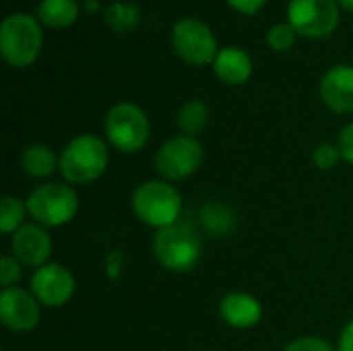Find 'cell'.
<instances>
[{
  "instance_id": "5",
  "label": "cell",
  "mask_w": 353,
  "mask_h": 351,
  "mask_svg": "<svg viewBox=\"0 0 353 351\" xmlns=\"http://www.w3.org/2000/svg\"><path fill=\"white\" fill-rule=\"evenodd\" d=\"M103 130L110 147L130 155L147 147L151 137V122L147 112L139 103L120 101L108 110Z\"/></svg>"
},
{
  "instance_id": "27",
  "label": "cell",
  "mask_w": 353,
  "mask_h": 351,
  "mask_svg": "<svg viewBox=\"0 0 353 351\" xmlns=\"http://www.w3.org/2000/svg\"><path fill=\"white\" fill-rule=\"evenodd\" d=\"M228 4L242 14H256L267 4V0H228Z\"/></svg>"
},
{
  "instance_id": "26",
  "label": "cell",
  "mask_w": 353,
  "mask_h": 351,
  "mask_svg": "<svg viewBox=\"0 0 353 351\" xmlns=\"http://www.w3.org/2000/svg\"><path fill=\"white\" fill-rule=\"evenodd\" d=\"M337 147L341 151V157L345 163L353 166V122L345 124L337 137Z\"/></svg>"
},
{
  "instance_id": "3",
  "label": "cell",
  "mask_w": 353,
  "mask_h": 351,
  "mask_svg": "<svg viewBox=\"0 0 353 351\" xmlns=\"http://www.w3.org/2000/svg\"><path fill=\"white\" fill-rule=\"evenodd\" d=\"M153 254L165 271L188 273L203 257V242L196 228L180 219L163 230H157L153 238Z\"/></svg>"
},
{
  "instance_id": "2",
  "label": "cell",
  "mask_w": 353,
  "mask_h": 351,
  "mask_svg": "<svg viewBox=\"0 0 353 351\" xmlns=\"http://www.w3.org/2000/svg\"><path fill=\"white\" fill-rule=\"evenodd\" d=\"M130 209L137 219L149 228L163 230L182 215V194L180 190L161 178L141 182L130 194Z\"/></svg>"
},
{
  "instance_id": "12",
  "label": "cell",
  "mask_w": 353,
  "mask_h": 351,
  "mask_svg": "<svg viewBox=\"0 0 353 351\" xmlns=\"http://www.w3.org/2000/svg\"><path fill=\"white\" fill-rule=\"evenodd\" d=\"M8 248L23 267H31L33 271L52 263L50 257L54 252V242L52 236L48 232V228L39 225V223H25L21 230H17L10 236Z\"/></svg>"
},
{
  "instance_id": "7",
  "label": "cell",
  "mask_w": 353,
  "mask_h": 351,
  "mask_svg": "<svg viewBox=\"0 0 353 351\" xmlns=\"http://www.w3.org/2000/svg\"><path fill=\"white\" fill-rule=\"evenodd\" d=\"M205 159V149L199 139L176 134L168 139L155 153L153 168L165 182H182L199 172Z\"/></svg>"
},
{
  "instance_id": "16",
  "label": "cell",
  "mask_w": 353,
  "mask_h": 351,
  "mask_svg": "<svg viewBox=\"0 0 353 351\" xmlns=\"http://www.w3.org/2000/svg\"><path fill=\"white\" fill-rule=\"evenodd\" d=\"M21 170L31 180H48L60 172V155H56L50 145L31 143L21 153Z\"/></svg>"
},
{
  "instance_id": "20",
  "label": "cell",
  "mask_w": 353,
  "mask_h": 351,
  "mask_svg": "<svg viewBox=\"0 0 353 351\" xmlns=\"http://www.w3.org/2000/svg\"><path fill=\"white\" fill-rule=\"evenodd\" d=\"M201 221L211 236H228L236 225L234 211L223 203H207L201 209Z\"/></svg>"
},
{
  "instance_id": "28",
  "label": "cell",
  "mask_w": 353,
  "mask_h": 351,
  "mask_svg": "<svg viewBox=\"0 0 353 351\" xmlns=\"http://www.w3.org/2000/svg\"><path fill=\"white\" fill-rule=\"evenodd\" d=\"M337 351H353V319L341 329V333H339Z\"/></svg>"
},
{
  "instance_id": "21",
  "label": "cell",
  "mask_w": 353,
  "mask_h": 351,
  "mask_svg": "<svg viewBox=\"0 0 353 351\" xmlns=\"http://www.w3.org/2000/svg\"><path fill=\"white\" fill-rule=\"evenodd\" d=\"M29 217L27 201L6 194L0 203V232L4 236H12L17 230L25 225V219Z\"/></svg>"
},
{
  "instance_id": "29",
  "label": "cell",
  "mask_w": 353,
  "mask_h": 351,
  "mask_svg": "<svg viewBox=\"0 0 353 351\" xmlns=\"http://www.w3.org/2000/svg\"><path fill=\"white\" fill-rule=\"evenodd\" d=\"M339 8L341 10H347V12H353V0H337Z\"/></svg>"
},
{
  "instance_id": "11",
  "label": "cell",
  "mask_w": 353,
  "mask_h": 351,
  "mask_svg": "<svg viewBox=\"0 0 353 351\" xmlns=\"http://www.w3.org/2000/svg\"><path fill=\"white\" fill-rule=\"evenodd\" d=\"M0 321L12 333H29L41 321V304L31 290L8 288L0 292Z\"/></svg>"
},
{
  "instance_id": "17",
  "label": "cell",
  "mask_w": 353,
  "mask_h": 351,
  "mask_svg": "<svg viewBox=\"0 0 353 351\" xmlns=\"http://www.w3.org/2000/svg\"><path fill=\"white\" fill-rule=\"evenodd\" d=\"M81 6L77 0H39L37 21L50 29H68L77 23Z\"/></svg>"
},
{
  "instance_id": "24",
  "label": "cell",
  "mask_w": 353,
  "mask_h": 351,
  "mask_svg": "<svg viewBox=\"0 0 353 351\" xmlns=\"http://www.w3.org/2000/svg\"><path fill=\"white\" fill-rule=\"evenodd\" d=\"M21 277H23V265L12 254H4L0 259V285H2V290L17 288Z\"/></svg>"
},
{
  "instance_id": "10",
  "label": "cell",
  "mask_w": 353,
  "mask_h": 351,
  "mask_svg": "<svg viewBox=\"0 0 353 351\" xmlns=\"http://www.w3.org/2000/svg\"><path fill=\"white\" fill-rule=\"evenodd\" d=\"M31 294L39 300L46 308H60L70 302L77 290L74 275L68 267L60 263H48L31 273L29 279Z\"/></svg>"
},
{
  "instance_id": "25",
  "label": "cell",
  "mask_w": 353,
  "mask_h": 351,
  "mask_svg": "<svg viewBox=\"0 0 353 351\" xmlns=\"http://www.w3.org/2000/svg\"><path fill=\"white\" fill-rule=\"evenodd\" d=\"M283 351H337V348H333L327 339L323 337H298L294 341H290Z\"/></svg>"
},
{
  "instance_id": "4",
  "label": "cell",
  "mask_w": 353,
  "mask_h": 351,
  "mask_svg": "<svg viewBox=\"0 0 353 351\" xmlns=\"http://www.w3.org/2000/svg\"><path fill=\"white\" fill-rule=\"evenodd\" d=\"M43 46L41 25L33 14L12 12L0 25V54L12 68L31 66Z\"/></svg>"
},
{
  "instance_id": "23",
  "label": "cell",
  "mask_w": 353,
  "mask_h": 351,
  "mask_svg": "<svg viewBox=\"0 0 353 351\" xmlns=\"http://www.w3.org/2000/svg\"><path fill=\"white\" fill-rule=\"evenodd\" d=\"M341 161H343V157H341V151H339L337 143H321L312 151V163L321 172L335 170Z\"/></svg>"
},
{
  "instance_id": "1",
  "label": "cell",
  "mask_w": 353,
  "mask_h": 351,
  "mask_svg": "<svg viewBox=\"0 0 353 351\" xmlns=\"http://www.w3.org/2000/svg\"><path fill=\"white\" fill-rule=\"evenodd\" d=\"M110 166V145L93 132L70 139L60 153V176L70 186H85L99 180Z\"/></svg>"
},
{
  "instance_id": "15",
  "label": "cell",
  "mask_w": 353,
  "mask_h": 351,
  "mask_svg": "<svg viewBox=\"0 0 353 351\" xmlns=\"http://www.w3.org/2000/svg\"><path fill=\"white\" fill-rule=\"evenodd\" d=\"M211 66L225 85H244L252 77V58L242 48H221Z\"/></svg>"
},
{
  "instance_id": "30",
  "label": "cell",
  "mask_w": 353,
  "mask_h": 351,
  "mask_svg": "<svg viewBox=\"0 0 353 351\" xmlns=\"http://www.w3.org/2000/svg\"><path fill=\"white\" fill-rule=\"evenodd\" d=\"M85 6H87L89 12H95V10L99 8V2H95V0H85Z\"/></svg>"
},
{
  "instance_id": "18",
  "label": "cell",
  "mask_w": 353,
  "mask_h": 351,
  "mask_svg": "<svg viewBox=\"0 0 353 351\" xmlns=\"http://www.w3.org/2000/svg\"><path fill=\"white\" fill-rule=\"evenodd\" d=\"M209 124V106L203 99H188L180 106L176 116V126L180 134L199 139Z\"/></svg>"
},
{
  "instance_id": "22",
  "label": "cell",
  "mask_w": 353,
  "mask_h": 351,
  "mask_svg": "<svg viewBox=\"0 0 353 351\" xmlns=\"http://www.w3.org/2000/svg\"><path fill=\"white\" fill-rule=\"evenodd\" d=\"M296 29L290 23H275L267 31V43L275 52H288L296 43Z\"/></svg>"
},
{
  "instance_id": "31",
  "label": "cell",
  "mask_w": 353,
  "mask_h": 351,
  "mask_svg": "<svg viewBox=\"0 0 353 351\" xmlns=\"http://www.w3.org/2000/svg\"><path fill=\"white\" fill-rule=\"evenodd\" d=\"M8 351H10V350H8Z\"/></svg>"
},
{
  "instance_id": "13",
  "label": "cell",
  "mask_w": 353,
  "mask_h": 351,
  "mask_svg": "<svg viewBox=\"0 0 353 351\" xmlns=\"http://www.w3.org/2000/svg\"><path fill=\"white\" fill-rule=\"evenodd\" d=\"M321 99L335 114L353 112V66L335 64L321 79Z\"/></svg>"
},
{
  "instance_id": "9",
  "label": "cell",
  "mask_w": 353,
  "mask_h": 351,
  "mask_svg": "<svg viewBox=\"0 0 353 351\" xmlns=\"http://www.w3.org/2000/svg\"><path fill=\"white\" fill-rule=\"evenodd\" d=\"M341 19L337 0H290L288 23L298 35L321 39L331 35Z\"/></svg>"
},
{
  "instance_id": "8",
  "label": "cell",
  "mask_w": 353,
  "mask_h": 351,
  "mask_svg": "<svg viewBox=\"0 0 353 351\" xmlns=\"http://www.w3.org/2000/svg\"><path fill=\"white\" fill-rule=\"evenodd\" d=\"M172 48L176 56L190 66L213 64L219 54L217 37L213 29L194 17H184L172 27Z\"/></svg>"
},
{
  "instance_id": "6",
  "label": "cell",
  "mask_w": 353,
  "mask_h": 351,
  "mask_svg": "<svg viewBox=\"0 0 353 351\" xmlns=\"http://www.w3.org/2000/svg\"><path fill=\"white\" fill-rule=\"evenodd\" d=\"M25 201H27L29 217H33L35 223L48 230L70 223L77 217L79 207H81L74 186L66 182L37 184Z\"/></svg>"
},
{
  "instance_id": "14",
  "label": "cell",
  "mask_w": 353,
  "mask_h": 351,
  "mask_svg": "<svg viewBox=\"0 0 353 351\" xmlns=\"http://www.w3.org/2000/svg\"><path fill=\"white\" fill-rule=\"evenodd\" d=\"M219 317L232 329H252L263 321L265 308L261 300L248 292H230L219 300Z\"/></svg>"
},
{
  "instance_id": "19",
  "label": "cell",
  "mask_w": 353,
  "mask_h": 351,
  "mask_svg": "<svg viewBox=\"0 0 353 351\" xmlns=\"http://www.w3.org/2000/svg\"><path fill=\"white\" fill-rule=\"evenodd\" d=\"M103 21L105 25L116 33L132 31L141 21V6L134 2H112L103 8Z\"/></svg>"
}]
</instances>
